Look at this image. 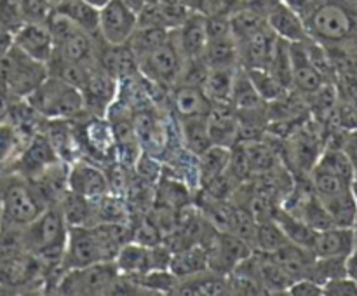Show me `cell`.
Listing matches in <instances>:
<instances>
[{
  "mask_svg": "<svg viewBox=\"0 0 357 296\" xmlns=\"http://www.w3.org/2000/svg\"><path fill=\"white\" fill-rule=\"evenodd\" d=\"M352 228H354V232L357 235V212H356V219H354V225H352Z\"/></svg>",
  "mask_w": 357,
  "mask_h": 296,
  "instance_id": "obj_49",
  "label": "cell"
},
{
  "mask_svg": "<svg viewBox=\"0 0 357 296\" xmlns=\"http://www.w3.org/2000/svg\"><path fill=\"white\" fill-rule=\"evenodd\" d=\"M208 129L213 145L232 148L239 139V118L232 104H215L208 115Z\"/></svg>",
  "mask_w": 357,
  "mask_h": 296,
  "instance_id": "obj_20",
  "label": "cell"
},
{
  "mask_svg": "<svg viewBox=\"0 0 357 296\" xmlns=\"http://www.w3.org/2000/svg\"><path fill=\"white\" fill-rule=\"evenodd\" d=\"M246 72L248 75H250L251 82H253L255 89H257V93L260 94V98L265 101V103H272V101L275 100H281V98H284L286 94L291 93V91L286 89V87L282 86V84L279 82V80L275 79L268 70L248 68Z\"/></svg>",
  "mask_w": 357,
  "mask_h": 296,
  "instance_id": "obj_33",
  "label": "cell"
},
{
  "mask_svg": "<svg viewBox=\"0 0 357 296\" xmlns=\"http://www.w3.org/2000/svg\"><path fill=\"white\" fill-rule=\"evenodd\" d=\"M194 10L204 17L230 16L234 13L232 0H194Z\"/></svg>",
  "mask_w": 357,
  "mask_h": 296,
  "instance_id": "obj_36",
  "label": "cell"
},
{
  "mask_svg": "<svg viewBox=\"0 0 357 296\" xmlns=\"http://www.w3.org/2000/svg\"><path fill=\"white\" fill-rule=\"evenodd\" d=\"M349 3H351L352 7H354V9H357V0H347Z\"/></svg>",
  "mask_w": 357,
  "mask_h": 296,
  "instance_id": "obj_48",
  "label": "cell"
},
{
  "mask_svg": "<svg viewBox=\"0 0 357 296\" xmlns=\"http://www.w3.org/2000/svg\"><path fill=\"white\" fill-rule=\"evenodd\" d=\"M169 103L178 118L208 117L213 110V103L202 87L176 84L169 89Z\"/></svg>",
  "mask_w": 357,
  "mask_h": 296,
  "instance_id": "obj_16",
  "label": "cell"
},
{
  "mask_svg": "<svg viewBox=\"0 0 357 296\" xmlns=\"http://www.w3.org/2000/svg\"><path fill=\"white\" fill-rule=\"evenodd\" d=\"M288 242H291V240L284 235L281 226L274 219H268V221H260L257 225V232H255L251 246H253V251L272 253V251L279 249V247H282Z\"/></svg>",
  "mask_w": 357,
  "mask_h": 296,
  "instance_id": "obj_34",
  "label": "cell"
},
{
  "mask_svg": "<svg viewBox=\"0 0 357 296\" xmlns=\"http://www.w3.org/2000/svg\"><path fill=\"white\" fill-rule=\"evenodd\" d=\"M173 40L178 51L185 59L201 58L208 44V30H206V17L192 10L187 20L178 28L171 30Z\"/></svg>",
  "mask_w": 357,
  "mask_h": 296,
  "instance_id": "obj_14",
  "label": "cell"
},
{
  "mask_svg": "<svg viewBox=\"0 0 357 296\" xmlns=\"http://www.w3.org/2000/svg\"><path fill=\"white\" fill-rule=\"evenodd\" d=\"M13 44L26 56L42 63H47L52 56V51H54V40H52V33L47 23L24 21L14 31Z\"/></svg>",
  "mask_w": 357,
  "mask_h": 296,
  "instance_id": "obj_13",
  "label": "cell"
},
{
  "mask_svg": "<svg viewBox=\"0 0 357 296\" xmlns=\"http://www.w3.org/2000/svg\"><path fill=\"white\" fill-rule=\"evenodd\" d=\"M340 148L344 150L345 155L349 157V160L352 162L357 174V129H349V131L344 132Z\"/></svg>",
  "mask_w": 357,
  "mask_h": 296,
  "instance_id": "obj_41",
  "label": "cell"
},
{
  "mask_svg": "<svg viewBox=\"0 0 357 296\" xmlns=\"http://www.w3.org/2000/svg\"><path fill=\"white\" fill-rule=\"evenodd\" d=\"M347 0H324L305 20L309 37L333 47L351 40L357 33V14Z\"/></svg>",
  "mask_w": 357,
  "mask_h": 296,
  "instance_id": "obj_2",
  "label": "cell"
},
{
  "mask_svg": "<svg viewBox=\"0 0 357 296\" xmlns=\"http://www.w3.org/2000/svg\"><path fill=\"white\" fill-rule=\"evenodd\" d=\"M58 205L68 226L94 225V204L91 198L82 197L72 190H66Z\"/></svg>",
  "mask_w": 357,
  "mask_h": 296,
  "instance_id": "obj_26",
  "label": "cell"
},
{
  "mask_svg": "<svg viewBox=\"0 0 357 296\" xmlns=\"http://www.w3.org/2000/svg\"><path fill=\"white\" fill-rule=\"evenodd\" d=\"M24 100L45 120H75L86 114L80 89L51 75Z\"/></svg>",
  "mask_w": 357,
  "mask_h": 296,
  "instance_id": "obj_3",
  "label": "cell"
},
{
  "mask_svg": "<svg viewBox=\"0 0 357 296\" xmlns=\"http://www.w3.org/2000/svg\"><path fill=\"white\" fill-rule=\"evenodd\" d=\"M282 2H284L289 9L295 10V13L305 21L307 17L324 2V0H282Z\"/></svg>",
  "mask_w": 357,
  "mask_h": 296,
  "instance_id": "obj_40",
  "label": "cell"
},
{
  "mask_svg": "<svg viewBox=\"0 0 357 296\" xmlns=\"http://www.w3.org/2000/svg\"><path fill=\"white\" fill-rule=\"evenodd\" d=\"M354 240L356 232L352 226H330L317 230L310 251L317 258H345L354 246Z\"/></svg>",
  "mask_w": 357,
  "mask_h": 296,
  "instance_id": "obj_17",
  "label": "cell"
},
{
  "mask_svg": "<svg viewBox=\"0 0 357 296\" xmlns=\"http://www.w3.org/2000/svg\"><path fill=\"white\" fill-rule=\"evenodd\" d=\"M324 296H357V282L349 275L330 279L323 284Z\"/></svg>",
  "mask_w": 357,
  "mask_h": 296,
  "instance_id": "obj_37",
  "label": "cell"
},
{
  "mask_svg": "<svg viewBox=\"0 0 357 296\" xmlns=\"http://www.w3.org/2000/svg\"><path fill=\"white\" fill-rule=\"evenodd\" d=\"M274 221L281 226V230L284 232V235L288 237L293 244H298V246L310 249L314 235H316L317 230L310 228L307 223H303L302 219L296 218L295 215H291L289 211H286V209L281 208V205H279L278 211H275Z\"/></svg>",
  "mask_w": 357,
  "mask_h": 296,
  "instance_id": "obj_29",
  "label": "cell"
},
{
  "mask_svg": "<svg viewBox=\"0 0 357 296\" xmlns=\"http://www.w3.org/2000/svg\"><path fill=\"white\" fill-rule=\"evenodd\" d=\"M0 228H2V218H0Z\"/></svg>",
  "mask_w": 357,
  "mask_h": 296,
  "instance_id": "obj_50",
  "label": "cell"
},
{
  "mask_svg": "<svg viewBox=\"0 0 357 296\" xmlns=\"http://www.w3.org/2000/svg\"><path fill=\"white\" fill-rule=\"evenodd\" d=\"M178 131H180L178 134H180L181 145L195 157L201 155L213 145L209 138L208 117L178 118Z\"/></svg>",
  "mask_w": 357,
  "mask_h": 296,
  "instance_id": "obj_25",
  "label": "cell"
},
{
  "mask_svg": "<svg viewBox=\"0 0 357 296\" xmlns=\"http://www.w3.org/2000/svg\"><path fill=\"white\" fill-rule=\"evenodd\" d=\"M86 2L91 3V6H93V7H96V9H101V7L107 6V3L110 2V0H86Z\"/></svg>",
  "mask_w": 357,
  "mask_h": 296,
  "instance_id": "obj_46",
  "label": "cell"
},
{
  "mask_svg": "<svg viewBox=\"0 0 357 296\" xmlns=\"http://www.w3.org/2000/svg\"><path fill=\"white\" fill-rule=\"evenodd\" d=\"M119 274L121 272L115 261H101V263L87 265V267L66 268V270H61V274L56 279L52 293L68 296L108 295Z\"/></svg>",
  "mask_w": 357,
  "mask_h": 296,
  "instance_id": "obj_6",
  "label": "cell"
},
{
  "mask_svg": "<svg viewBox=\"0 0 357 296\" xmlns=\"http://www.w3.org/2000/svg\"><path fill=\"white\" fill-rule=\"evenodd\" d=\"M162 0H145L146 6H157V3H160Z\"/></svg>",
  "mask_w": 357,
  "mask_h": 296,
  "instance_id": "obj_47",
  "label": "cell"
},
{
  "mask_svg": "<svg viewBox=\"0 0 357 296\" xmlns=\"http://www.w3.org/2000/svg\"><path fill=\"white\" fill-rule=\"evenodd\" d=\"M230 160V148L222 145H211L208 150L197 155V167H199V181L201 185L208 181L209 178L218 176L225 173L229 167ZM199 185V187H201Z\"/></svg>",
  "mask_w": 357,
  "mask_h": 296,
  "instance_id": "obj_30",
  "label": "cell"
},
{
  "mask_svg": "<svg viewBox=\"0 0 357 296\" xmlns=\"http://www.w3.org/2000/svg\"><path fill=\"white\" fill-rule=\"evenodd\" d=\"M278 40L279 37L268 28V24H264L255 33L236 40L241 68H268Z\"/></svg>",
  "mask_w": 357,
  "mask_h": 296,
  "instance_id": "obj_12",
  "label": "cell"
},
{
  "mask_svg": "<svg viewBox=\"0 0 357 296\" xmlns=\"http://www.w3.org/2000/svg\"><path fill=\"white\" fill-rule=\"evenodd\" d=\"M87 139V146L93 150L96 157H108V153L115 152V138L112 125L107 117H93L84 131Z\"/></svg>",
  "mask_w": 357,
  "mask_h": 296,
  "instance_id": "obj_28",
  "label": "cell"
},
{
  "mask_svg": "<svg viewBox=\"0 0 357 296\" xmlns=\"http://www.w3.org/2000/svg\"><path fill=\"white\" fill-rule=\"evenodd\" d=\"M58 160L61 159L56 153L54 146L49 141L45 132L40 131L30 141L24 143L23 148L16 155V159L7 166L6 171L7 173L20 174V176L26 178V180H31V178L38 176L45 167L58 162Z\"/></svg>",
  "mask_w": 357,
  "mask_h": 296,
  "instance_id": "obj_8",
  "label": "cell"
},
{
  "mask_svg": "<svg viewBox=\"0 0 357 296\" xmlns=\"http://www.w3.org/2000/svg\"><path fill=\"white\" fill-rule=\"evenodd\" d=\"M278 2V0H232L234 10H255V13L261 14V16H267L268 10L272 9V6Z\"/></svg>",
  "mask_w": 357,
  "mask_h": 296,
  "instance_id": "obj_39",
  "label": "cell"
},
{
  "mask_svg": "<svg viewBox=\"0 0 357 296\" xmlns=\"http://www.w3.org/2000/svg\"><path fill=\"white\" fill-rule=\"evenodd\" d=\"M272 258H274L275 263L279 265L282 272H284L286 277L289 281H296V279L310 277V272H312V265L316 256L310 249L307 247L298 246V244L288 242L284 244L279 249L272 251Z\"/></svg>",
  "mask_w": 357,
  "mask_h": 296,
  "instance_id": "obj_19",
  "label": "cell"
},
{
  "mask_svg": "<svg viewBox=\"0 0 357 296\" xmlns=\"http://www.w3.org/2000/svg\"><path fill=\"white\" fill-rule=\"evenodd\" d=\"M56 13L68 17L73 24L82 28L87 33L98 37V21H100V9L87 3L86 0H58L54 6Z\"/></svg>",
  "mask_w": 357,
  "mask_h": 296,
  "instance_id": "obj_24",
  "label": "cell"
},
{
  "mask_svg": "<svg viewBox=\"0 0 357 296\" xmlns=\"http://www.w3.org/2000/svg\"><path fill=\"white\" fill-rule=\"evenodd\" d=\"M145 293H159V295H173L176 291L178 277L169 268H153L139 275H129Z\"/></svg>",
  "mask_w": 357,
  "mask_h": 296,
  "instance_id": "obj_31",
  "label": "cell"
},
{
  "mask_svg": "<svg viewBox=\"0 0 357 296\" xmlns=\"http://www.w3.org/2000/svg\"><path fill=\"white\" fill-rule=\"evenodd\" d=\"M236 68H209L208 77H206L204 84H202V91L209 101L215 104H230V94H232L234 86V75H236Z\"/></svg>",
  "mask_w": 357,
  "mask_h": 296,
  "instance_id": "obj_27",
  "label": "cell"
},
{
  "mask_svg": "<svg viewBox=\"0 0 357 296\" xmlns=\"http://www.w3.org/2000/svg\"><path fill=\"white\" fill-rule=\"evenodd\" d=\"M26 251L33 253L47 267L54 277L61 274V260L65 253L68 223L58 204L47 205L31 223L23 226Z\"/></svg>",
  "mask_w": 357,
  "mask_h": 296,
  "instance_id": "obj_1",
  "label": "cell"
},
{
  "mask_svg": "<svg viewBox=\"0 0 357 296\" xmlns=\"http://www.w3.org/2000/svg\"><path fill=\"white\" fill-rule=\"evenodd\" d=\"M136 61H138V73L146 82L153 84L160 89H171L173 86H176L185 58L178 51L173 40V33H171L169 40L138 56Z\"/></svg>",
  "mask_w": 357,
  "mask_h": 296,
  "instance_id": "obj_7",
  "label": "cell"
},
{
  "mask_svg": "<svg viewBox=\"0 0 357 296\" xmlns=\"http://www.w3.org/2000/svg\"><path fill=\"white\" fill-rule=\"evenodd\" d=\"M171 38V30L159 26H136L132 31L131 38L128 40L129 49L135 52V56L145 54V52L152 51V49L159 47L160 44L167 42Z\"/></svg>",
  "mask_w": 357,
  "mask_h": 296,
  "instance_id": "obj_32",
  "label": "cell"
},
{
  "mask_svg": "<svg viewBox=\"0 0 357 296\" xmlns=\"http://www.w3.org/2000/svg\"><path fill=\"white\" fill-rule=\"evenodd\" d=\"M23 145L17 129L9 120L0 122V173L6 171L7 166L16 159Z\"/></svg>",
  "mask_w": 357,
  "mask_h": 296,
  "instance_id": "obj_35",
  "label": "cell"
},
{
  "mask_svg": "<svg viewBox=\"0 0 357 296\" xmlns=\"http://www.w3.org/2000/svg\"><path fill=\"white\" fill-rule=\"evenodd\" d=\"M13 98L9 96V93L6 91V87L0 84V122L7 120L9 117V110H10V104H13Z\"/></svg>",
  "mask_w": 357,
  "mask_h": 296,
  "instance_id": "obj_43",
  "label": "cell"
},
{
  "mask_svg": "<svg viewBox=\"0 0 357 296\" xmlns=\"http://www.w3.org/2000/svg\"><path fill=\"white\" fill-rule=\"evenodd\" d=\"M56 2H58V0H56Z\"/></svg>",
  "mask_w": 357,
  "mask_h": 296,
  "instance_id": "obj_51",
  "label": "cell"
},
{
  "mask_svg": "<svg viewBox=\"0 0 357 296\" xmlns=\"http://www.w3.org/2000/svg\"><path fill=\"white\" fill-rule=\"evenodd\" d=\"M68 190L82 195V197L100 198L110 192V181L108 174L101 167H98L94 162L87 160H73L68 164Z\"/></svg>",
  "mask_w": 357,
  "mask_h": 296,
  "instance_id": "obj_11",
  "label": "cell"
},
{
  "mask_svg": "<svg viewBox=\"0 0 357 296\" xmlns=\"http://www.w3.org/2000/svg\"><path fill=\"white\" fill-rule=\"evenodd\" d=\"M209 68H236L239 66V51L232 33L223 37L208 38L204 52L201 56Z\"/></svg>",
  "mask_w": 357,
  "mask_h": 296,
  "instance_id": "obj_23",
  "label": "cell"
},
{
  "mask_svg": "<svg viewBox=\"0 0 357 296\" xmlns=\"http://www.w3.org/2000/svg\"><path fill=\"white\" fill-rule=\"evenodd\" d=\"M208 253L201 244H192V246L183 247V249L173 251L169 260V270L180 279L192 277L195 274L208 270Z\"/></svg>",
  "mask_w": 357,
  "mask_h": 296,
  "instance_id": "obj_21",
  "label": "cell"
},
{
  "mask_svg": "<svg viewBox=\"0 0 357 296\" xmlns=\"http://www.w3.org/2000/svg\"><path fill=\"white\" fill-rule=\"evenodd\" d=\"M136 26H138L136 14L131 13L121 0H110L107 6L100 9L98 31L107 44H128Z\"/></svg>",
  "mask_w": 357,
  "mask_h": 296,
  "instance_id": "obj_9",
  "label": "cell"
},
{
  "mask_svg": "<svg viewBox=\"0 0 357 296\" xmlns=\"http://www.w3.org/2000/svg\"><path fill=\"white\" fill-rule=\"evenodd\" d=\"M166 3H173V6H181V7H188V9L194 10V0H162Z\"/></svg>",
  "mask_w": 357,
  "mask_h": 296,
  "instance_id": "obj_45",
  "label": "cell"
},
{
  "mask_svg": "<svg viewBox=\"0 0 357 296\" xmlns=\"http://www.w3.org/2000/svg\"><path fill=\"white\" fill-rule=\"evenodd\" d=\"M286 293L291 296H324L323 286L309 277L293 281L291 284L288 286V291Z\"/></svg>",
  "mask_w": 357,
  "mask_h": 296,
  "instance_id": "obj_38",
  "label": "cell"
},
{
  "mask_svg": "<svg viewBox=\"0 0 357 296\" xmlns=\"http://www.w3.org/2000/svg\"><path fill=\"white\" fill-rule=\"evenodd\" d=\"M80 93L86 104V114L91 117H105L119 94V80L96 65Z\"/></svg>",
  "mask_w": 357,
  "mask_h": 296,
  "instance_id": "obj_10",
  "label": "cell"
},
{
  "mask_svg": "<svg viewBox=\"0 0 357 296\" xmlns=\"http://www.w3.org/2000/svg\"><path fill=\"white\" fill-rule=\"evenodd\" d=\"M45 209L30 180L16 173L0 176V218L2 225L24 226Z\"/></svg>",
  "mask_w": 357,
  "mask_h": 296,
  "instance_id": "obj_4",
  "label": "cell"
},
{
  "mask_svg": "<svg viewBox=\"0 0 357 296\" xmlns=\"http://www.w3.org/2000/svg\"><path fill=\"white\" fill-rule=\"evenodd\" d=\"M345 274L357 282V235L354 240V246L345 256Z\"/></svg>",
  "mask_w": 357,
  "mask_h": 296,
  "instance_id": "obj_42",
  "label": "cell"
},
{
  "mask_svg": "<svg viewBox=\"0 0 357 296\" xmlns=\"http://www.w3.org/2000/svg\"><path fill=\"white\" fill-rule=\"evenodd\" d=\"M265 21H267L268 28L286 42H303L310 38L305 21L295 10L289 9L282 0H278L272 6V9L265 16Z\"/></svg>",
  "mask_w": 357,
  "mask_h": 296,
  "instance_id": "obj_18",
  "label": "cell"
},
{
  "mask_svg": "<svg viewBox=\"0 0 357 296\" xmlns=\"http://www.w3.org/2000/svg\"><path fill=\"white\" fill-rule=\"evenodd\" d=\"M239 145L243 148L244 157H246L251 176L267 173V171L274 169V167H278L281 164V160H279V150H275L274 145L264 141L261 138L239 141Z\"/></svg>",
  "mask_w": 357,
  "mask_h": 296,
  "instance_id": "obj_22",
  "label": "cell"
},
{
  "mask_svg": "<svg viewBox=\"0 0 357 296\" xmlns=\"http://www.w3.org/2000/svg\"><path fill=\"white\" fill-rule=\"evenodd\" d=\"M122 3H124L126 7H128L129 10H131V13H135L136 16H138L139 13H142L143 9H145V0H121Z\"/></svg>",
  "mask_w": 357,
  "mask_h": 296,
  "instance_id": "obj_44",
  "label": "cell"
},
{
  "mask_svg": "<svg viewBox=\"0 0 357 296\" xmlns=\"http://www.w3.org/2000/svg\"><path fill=\"white\" fill-rule=\"evenodd\" d=\"M289 58H291L293 91L309 96L326 84L324 77L310 63L303 42H289Z\"/></svg>",
  "mask_w": 357,
  "mask_h": 296,
  "instance_id": "obj_15",
  "label": "cell"
},
{
  "mask_svg": "<svg viewBox=\"0 0 357 296\" xmlns=\"http://www.w3.org/2000/svg\"><path fill=\"white\" fill-rule=\"evenodd\" d=\"M47 77L45 63L30 58L14 44L0 58V84L13 100L28 98Z\"/></svg>",
  "mask_w": 357,
  "mask_h": 296,
  "instance_id": "obj_5",
  "label": "cell"
}]
</instances>
